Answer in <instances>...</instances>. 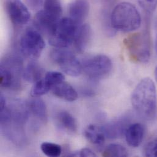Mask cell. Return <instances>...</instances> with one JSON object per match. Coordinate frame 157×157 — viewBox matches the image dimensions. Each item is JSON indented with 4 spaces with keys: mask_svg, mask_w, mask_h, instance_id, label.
Wrapping results in <instances>:
<instances>
[{
    "mask_svg": "<svg viewBox=\"0 0 157 157\" xmlns=\"http://www.w3.org/2000/svg\"><path fill=\"white\" fill-rule=\"evenodd\" d=\"M124 44L133 60L141 63L149 62L152 53V40L148 28L129 36Z\"/></svg>",
    "mask_w": 157,
    "mask_h": 157,
    "instance_id": "3957f363",
    "label": "cell"
},
{
    "mask_svg": "<svg viewBox=\"0 0 157 157\" xmlns=\"http://www.w3.org/2000/svg\"><path fill=\"white\" fill-rule=\"evenodd\" d=\"M43 74V69L37 63L32 61L24 69L23 77L29 82L35 83L42 79Z\"/></svg>",
    "mask_w": 157,
    "mask_h": 157,
    "instance_id": "e0dca14e",
    "label": "cell"
},
{
    "mask_svg": "<svg viewBox=\"0 0 157 157\" xmlns=\"http://www.w3.org/2000/svg\"><path fill=\"white\" fill-rule=\"evenodd\" d=\"M140 3L149 13L154 11L157 7V0H140Z\"/></svg>",
    "mask_w": 157,
    "mask_h": 157,
    "instance_id": "484cf974",
    "label": "cell"
},
{
    "mask_svg": "<svg viewBox=\"0 0 157 157\" xmlns=\"http://www.w3.org/2000/svg\"><path fill=\"white\" fill-rule=\"evenodd\" d=\"M144 152L146 157H157V138H154L146 144Z\"/></svg>",
    "mask_w": 157,
    "mask_h": 157,
    "instance_id": "d4e9b609",
    "label": "cell"
},
{
    "mask_svg": "<svg viewBox=\"0 0 157 157\" xmlns=\"http://www.w3.org/2000/svg\"><path fill=\"white\" fill-rule=\"evenodd\" d=\"M127 128L125 122L121 121L113 122L103 127L106 137L109 138H117L125 135Z\"/></svg>",
    "mask_w": 157,
    "mask_h": 157,
    "instance_id": "ac0fdd59",
    "label": "cell"
},
{
    "mask_svg": "<svg viewBox=\"0 0 157 157\" xmlns=\"http://www.w3.org/2000/svg\"><path fill=\"white\" fill-rule=\"evenodd\" d=\"M28 4L33 8H36L44 3V0H26Z\"/></svg>",
    "mask_w": 157,
    "mask_h": 157,
    "instance_id": "83f0119b",
    "label": "cell"
},
{
    "mask_svg": "<svg viewBox=\"0 0 157 157\" xmlns=\"http://www.w3.org/2000/svg\"><path fill=\"white\" fill-rule=\"evenodd\" d=\"M155 78L156 81L157 82V67L155 68Z\"/></svg>",
    "mask_w": 157,
    "mask_h": 157,
    "instance_id": "f546056e",
    "label": "cell"
},
{
    "mask_svg": "<svg viewBox=\"0 0 157 157\" xmlns=\"http://www.w3.org/2000/svg\"><path fill=\"white\" fill-rule=\"evenodd\" d=\"M132 105L140 116L154 120L157 115V92L155 84L150 78L142 79L133 90Z\"/></svg>",
    "mask_w": 157,
    "mask_h": 157,
    "instance_id": "6da1fadb",
    "label": "cell"
},
{
    "mask_svg": "<svg viewBox=\"0 0 157 157\" xmlns=\"http://www.w3.org/2000/svg\"><path fill=\"white\" fill-rule=\"evenodd\" d=\"M6 100L2 94H1L0 96V109L2 110L6 107Z\"/></svg>",
    "mask_w": 157,
    "mask_h": 157,
    "instance_id": "f1b7e54d",
    "label": "cell"
},
{
    "mask_svg": "<svg viewBox=\"0 0 157 157\" xmlns=\"http://www.w3.org/2000/svg\"><path fill=\"white\" fill-rule=\"evenodd\" d=\"M79 26L70 17L61 18L53 31L48 36L51 45L58 48H67L74 44Z\"/></svg>",
    "mask_w": 157,
    "mask_h": 157,
    "instance_id": "277c9868",
    "label": "cell"
},
{
    "mask_svg": "<svg viewBox=\"0 0 157 157\" xmlns=\"http://www.w3.org/2000/svg\"><path fill=\"white\" fill-rule=\"evenodd\" d=\"M22 61L17 57L10 56L2 61L0 67V85L4 88H18L20 75L23 74Z\"/></svg>",
    "mask_w": 157,
    "mask_h": 157,
    "instance_id": "5b68a950",
    "label": "cell"
},
{
    "mask_svg": "<svg viewBox=\"0 0 157 157\" xmlns=\"http://www.w3.org/2000/svg\"><path fill=\"white\" fill-rule=\"evenodd\" d=\"M44 78L52 86V88L64 81V76L63 74L56 71H51L47 72Z\"/></svg>",
    "mask_w": 157,
    "mask_h": 157,
    "instance_id": "cb8c5ba5",
    "label": "cell"
},
{
    "mask_svg": "<svg viewBox=\"0 0 157 157\" xmlns=\"http://www.w3.org/2000/svg\"><path fill=\"white\" fill-rule=\"evenodd\" d=\"M6 9L10 20L14 25H25L31 18L28 8L21 0H6Z\"/></svg>",
    "mask_w": 157,
    "mask_h": 157,
    "instance_id": "9c48e42d",
    "label": "cell"
},
{
    "mask_svg": "<svg viewBox=\"0 0 157 157\" xmlns=\"http://www.w3.org/2000/svg\"><path fill=\"white\" fill-rule=\"evenodd\" d=\"M45 47V43L40 33L33 29L25 31L20 40L21 53L26 58L36 59L40 57Z\"/></svg>",
    "mask_w": 157,
    "mask_h": 157,
    "instance_id": "52a82bcc",
    "label": "cell"
},
{
    "mask_svg": "<svg viewBox=\"0 0 157 157\" xmlns=\"http://www.w3.org/2000/svg\"><path fill=\"white\" fill-rule=\"evenodd\" d=\"M72 157H97V155L90 149L89 148H83L76 152L75 154L71 155Z\"/></svg>",
    "mask_w": 157,
    "mask_h": 157,
    "instance_id": "4316f807",
    "label": "cell"
},
{
    "mask_svg": "<svg viewBox=\"0 0 157 157\" xmlns=\"http://www.w3.org/2000/svg\"><path fill=\"white\" fill-rule=\"evenodd\" d=\"M89 10L88 0H74L69 6V17L80 26L87 18Z\"/></svg>",
    "mask_w": 157,
    "mask_h": 157,
    "instance_id": "30bf717a",
    "label": "cell"
},
{
    "mask_svg": "<svg viewBox=\"0 0 157 157\" xmlns=\"http://www.w3.org/2000/svg\"><path fill=\"white\" fill-rule=\"evenodd\" d=\"M82 72L91 78H101L110 73L113 63L105 55H97L86 58L82 63Z\"/></svg>",
    "mask_w": 157,
    "mask_h": 157,
    "instance_id": "ba28073f",
    "label": "cell"
},
{
    "mask_svg": "<svg viewBox=\"0 0 157 157\" xmlns=\"http://www.w3.org/2000/svg\"><path fill=\"white\" fill-rule=\"evenodd\" d=\"M59 20L41 10L36 13L34 23L38 29L49 36L53 31Z\"/></svg>",
    "mask_w": 157,
    "mask_h": 157,
    "instance_id": "8fae6325",
    "label": "cell"
},
{
    "mask_svg": "<svg viewBox=\"0 0 157 157\" xmlns=\"http://www.w3.org/2000/svg\"><path fill=\"white\" fill-rule=\"evenodd\" d=\"M84 136L92 144L98 146L102 145L106 138L103 127L92 124L88 125L86 128Z\"/></svg>",
    "mask_w": 157,
    "mask_h": 157,
    "instance_id": "2e32d148",
    "label": "cell"
},
{
    "mask_svg": "<svg viewBox=\"0 0 157 157\" xmlns=\"http://www.w3.org/2000/svg\"><path fill=\"white\" fill-rule=\"evenodd\" d=\"M52 90L56 97L68 101H75L78 97L77 90L67 82L63 81L54 86Z\"/></svg>",
    "mask_w": 157,
    "mask_h": 157,
    "instance_id": "5bb4252c",
    "label": "cell"
},
{
    "mask_svg": "<svg viewBox=\"0 0 157 157\" xmlns=\"http://www.w3.org/2000/svg\"><path fill=\"white\" fill-rule=\"evenodd\" d=\"M102 155L105 157H125L128 155V154L124 146L117 144H111L104 149Z\"/></svg>",
    "mask_w": 157,
    "mask_h": 157,
    "instance_id": "44dd1931",
    "label": "cell"
},
{
    "mask_svg": "<svg viewBox=\"0 0 157 157\" xmlns=\"http://www.w3.org/2000/svg\"><path fill=\"white\" fill-rule=\"evenodd\" d=\"M47 14L58 19H61L63 7L59 0H44L43 9Z\"/></svg>",
    "mask_w": 157,
    "mask_h": 157,
    "instance_id": "d6986e66",
    "label": "cell"
},
{
    "mask_svg": "<svg viewBox=\"0 0 157 157\" xmlns=\"http://www.w3.org/2000/svg\"><path fill=\"white\" fill-rule=\"evenodd\" d=\"M27 105L31 114L42 122H47V109L43 100L39 97H33L27 102Z\"/></svg>",
    "mask_w": 157,
    "mask_h": 157,
    "instance_id": "9a60e30c",
    "label": "cell"
},
{
    "mask_svg": "<svg viewBox=\"0 0 157 157\" xmlns=\"http://www.w3.org/2000/svg\"><path fill=\"white\" fill-rule=\"evenodd\" d=\"M155 46H156V50H157V38H156V42H155Z\"/></svg>",
    "mask_w": 157,
    "mask_h": 157,
    "instance_id": "4dcf8cb0",
    "label": "cell"
},
{
    "mask_svg": "<svg viewBox=\"0 0 157 157\" xmlns=\"http://www.w3.org/2000/svg\"><path fill=\"white\" fill-rule=\"evenodd\" d=\"M110 22L114 29L129 33L140 28L141 17L133 4L128 2H122L116 5L113 10Z\"/></svg>",
    "mask_w": 157,
    "mask_h": 157,
    "instance_id": "7a4b0ae2",
    "label": "cell"
},
{
    "mask_svg": "<svg viewBox=\"0 0 157 157\" xmlns=\"http://www.w3.org/2000/svg\"><path fill=\"white\" fill-rule=\"evenodd\" d=\"M92 36V29L88 24H82L77 29L74 46L78 53H82L87 47Z\"/></svg>",
    "mask_w": 157,
    "mask_h": 157,
    "instance_id": "4fadbf2b",
    "label": "cell"
},
{
    "mask_svg": "<svg viewBox=\"0 0 157 157\" xmlns=\"http://www.w3.org/2000/svg\"><path fill=\"white\" fill-rule=\"evenodd\" d=\"M40 149L48 157H59L62 154L61 146L55 143L44 142L41 144Z\"/></svg>",
    "mask_w": 157,
    "mask_h": 157,
    "instance_id": "603a6c76",
    "label": "cell"
},
{
    "mask_svg": "<svg viewBox=\"0 0 157 157\" xmlns=\"http://www.w3.org/2000/svg\"><path fill=\"white\" fill-rule=\"evenodd\" d=\"M144 127L140 123H135L128 125L125 130V140L132 147H139L144 138Z\"/></svg>",
    "mask_w": 157,
    "mask_h": 157,
    "instance_id": "7c38bea8",
    "label": "cell"
},
{
    "mask_svg": "<svg viewBox=\"0 0 157 157\" xmlns=\"http://www.w3.org/2000/svg\"><path fill=\"white\" fill-rule=\"evenodd\" d=\"M50 56L53 61L67 75L71 77H78L82 72L81 63L67 48H55L52 51Z\"/></svg>",
    "mask_w": 157,
    "mask_h": 157,
    "instance_id": "8992f818",
    "label": "cell"
},
{
    "mask_svg": "<svg viewBox=\"0 0 157 157\" xmlns=\"http://www.w3.org/2000/svg\"><path fill=\"white\" fill-rule=\"evenodd\" d=\"M50 89H52V86L45 79L42 78L34 83L31 91V95L33 97H40L46 94Z\"/></svg>",
    "mask_w": 157,
    "mask_h": 157,
    "instance_id": "7402d4cb",
    "label": "cell"
},
{
    "mask_svg": "<svg viewBox=\"0 0 157 157\" xmlns=\"http://www.w3.org/2000/svg\"><path fill=\"white\" fill-rule=\"evenodd\" d=\"M58 119L61 126L67 130L75 132L77 130V124L74 116L67 111H63L58 115Z\"/></svg>",
    "mask_w": 157,
    "mask_h": 157,
    "instance_id": "ffe728a7",
    "label": "cell"
}]
</instances>
